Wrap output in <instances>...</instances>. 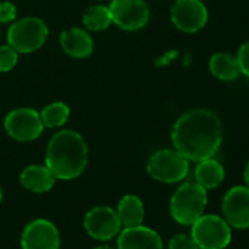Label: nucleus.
Listing matches in <instances>:
<instances>
[{
	"label": "nucleus",
	"instance_id": "393cba45",
	"mask_svg": "<svg viewBox=\"0 0 249 249\" xmlns=\"http://www.w3.org/2000/svg\"><path fill=\"white\" fill-rule=\"evenodd\" d=\"M243 180H245V185L249 188V161L246 163L245 170H243Z\"/></svg>",
	"mask_w": 249,
	"mask_h": 249
},
{
	"label": "nucleus",
	"instance_id": "1a4fd4ad",
	"mask_svg": "<svg viewBox=\"0 0 249 249\" xmlns=\"http://www.w3.org/2000/svg\"><path fill=\"white\" fill-rule=\"evenodd\" d=\"M84 229L92 239L108 242L119 234L122 224L114 208L97 205L87 211L84 217Z\"/></svg>",
	"mask_w": 249,
	"mask_h": 249
},
{
	"label": "nucleus",
	"instance_id": "2eb2a0df",
	"mask_svg": "<svg viewBox=\"0 0 249 249\" xmlns=\"http://www.w3.org/2000/svg\"><path fill=\"white\" fill-rule=\"evenodd\" d=\"M19 180L25 189L36 192V194H44V192H49L54 186L57 179L54 178V175L50 172V169L46 164L44 166L31 164L22 170Z\"/></svg>",
	"mask_w": 249,
	"mask_h": 249
},
{
	"label": "nucleus",
	"instance_id": "a211bd4d",
	"mask_svg": "<svg viewBox=\"0 0 249 249\" xmlns=\"http://www.w3.org/2000/svg\"><path fill=\"white\" fill-rule=\"evenodd\" d=\"M210 72L220 81H233L239 76L240 69L234 56L229 53H215L210 59Z\"/></svg>",
	"mask_w": 249,
	"mask_h": 249
},
{
	"label": "nucleus",
	"instance_id": "a878e982",
	"mask_svg": "<svg viewBox=\"0 0 249 249\" xmlns=\"http://www.w3.org/2000/svg\"><path fill=\"white\" fill-rule=\"evenodd\" d=\"M92 249H114V248L110 246V245H98V246H95V248H92Z\"/></svg>",
	"mask_w": 249,
	"mask_h": 249
},
{
	"label": "nucleus",
	"instance_id": "f8f14e48",
	"mask_svg": "<svg viewBox=\"0 0 249 249\" xmlns=\"http://www.w3.org/2000/svg\"><path fill=\"white\" fill-rule=\"evenodd\" d=\"M223 218L230 227L243 230L249 227V188L233 186L223 196Z\"/></svg>",
	"mask_w": 249,
	"mask_h": 249
},
{
	"label": "nucleus",
	"instance_id": "5701e85b",
	"mask_svg": "<svg viewBox=\"0 0 249 249\" xmlns=\"http://www.w3.org/2000/svg\"><path fill=\"white\" fill-rule=\"evenodd\" d=\"M236 59H237L240 73H243L245 76L249 78V41H246L245 44L240 46Z\"/></svg>",
	"mask_w": 249,
	"mask_h": 249
},
{
	"label": "nucleus",
	"instance_id": "6e6552de",
	"mask_svg": "<svg viewBox=\"0 0 249 249\" xmlns=\"http://www.w3.org/2000/svg\"><path fill=\"white\" fill-rule=\"evenodd\" d=\"M108 9L113 24L124 31L141 30L150 21V9L145 0H113Z\"/></svg>",
	"mask_w": 249,
	"mask_h": 249
},
{
	"label": "nucleus",
	"instance_id": "39448f33",
	"mask_svg": "<svg viewBox=\"0 0 249 249\" xmlns=\"http://www.w3.org/2000/svg\"><path fill=\"white\" fill-rule=\"evenodd\" d=\"M49 37V27L36 17L14 22L8 30V44L18 53H33L43 47Z\"/></svg>",
	"mask_w": 249,
	"mask_h": 249
},
{
	"label": "nucleus",
	"instance_id": "20e7f679",
	"mask_svg": "<svg viewBox=\"0 0 249 249\" xmlns=\"http://www.w3.org/2000/svg\"><path fill=\"white\" fill-rule=\"evenodd\" d=\"M191 237L199 249H224L231 242V227L218 215L202 214L191 224Z\"/></svg>",
	"mask_w": 249,
	"mask_h": 249
},
{
	"label": "nucleus",
	"instance_id": "aec40b11",
	"mask_svg": "<svg viewBox=\"0 0 249 249\" xmlns=\"http://www.w3.org/2000/svg\"><path fill=\"white\" fill-rule=\"evenodd\" d=\"M69 114H71V110H69L68 104L63 101L50 103L40 113L44 128H50V129L60 128L62 124H65L66 120L69 119Z\"/></svg>",
	"mask_w": 249,
	"mask_h": 249
},
{
	"label": "nucleus",
	"instance_id": "412c9836",
	"mask_svg": "<svg viewBox=\"0 0 249 249\" xmlns=\"http://www.w3.org/2000/svg\"><path fill=\"white\" fill-rule=\"evenodd\" d=\"M18 63V52L9 44L0 46V72H9Z\"/></svg>",
	"mask_w": 249,
	"mask_h": 249
},
{
	"label": "nucleus",
	"instance_id": "7ed1b4c3",
	"mask_svg": "<svg viewBox=\"0 0 249 249\" xmlns=\"http://www.w3.org/2000/svg\"><path fill=\"white\" fill-rule=\"evenodd\" d=\"M207 189L195 183H183L179 186L170 199V214L172 218L182 224L191 226L196 218H199L207 207Z\"/></svg>",
	"mask_w": 249,
	"mask_h": 249
},
{
	"label": "nucleus",
	"instance_id": "0eeeda50",
	"mask_svg": "<svg viewBox=\"0 0 249 249\" xmlns=\"http://www.w3.org/2000/svg\"><path fill=\"white\" fill-rule=\"evenodd\" d=\"M5 131L15 141L30 142L40 138L44 131V124L37 110L21 107L8 113L5 117Z\"/></svg>",
	"mask_w": 249,
	"mask_h": 249
},
{
	"label": "nucleus",
	"instance_id": "423d86ee",
	"mask_svg": "<svg viewBox=\"0 0 249 249\" xmlns=\"http://www.w3.org/2000/svg\"><path fill=\"white\" fill-rule=\"evenodd\" d=\"M147 172L157 182L178 183L188 176L189 160L178 150H160L148 159Z\"/></svg>",
	"mask_w": 249,
	"mask_h": 249
},
{
	"label": "nucleus",
	"instance_id": "ddd939ff",
	"mask_svg": "<svg viewBox=\"0 0 249 249\" xmlns=\"http://www.w3.org/2000/svg\"><path fill=\"white\" fill-rule=\"evenodd\" d=\"M116 237V249H163L161 236L144 224L123 227Z\"/></svg>",
	"mask_w": 249,
	"mask_h": 249
},
{
	"label": "nucleus",
	"instance_id": "6ab92c4d",
	"mask_svg": "<svg viewBox=\"0 0 249 249\" xmlns=\"http://www.w3.org/2000/svg\"><path fill=\"white\" fill-rule=\"evenodd\" d=\"M82 24L89 31H104L107 30L113 21L110 15V9L104 5H95L87 9L82 17Z\"/></svg>",
	"mask_w": 249,
	"mask_h": 249
},
{
	"label": "nucleus",
	"instance_id": "4be33fe9",
	"mask_svg": "<svg viewBox=\"0 0 249 249\" xmlns=\"http://www.w3.org/2000/svg\"><path fill=\"white\" fill-rule=\"evenodd\" d=\"M169 249H199L198 245L194 242L191 234L179 233L175 234L169 242Z\"/></svg>",
	"mask_w": 249,
	"mask_h": 249
},
{
	"label": "nucleus",
	"instance_id": "4468645a",
	"mask_svg": "<svg viewBox=\"0 0 249 249\" xmlns=\"http://www.w3.org/2000/svg\"><path fill=\"white\" fill-rule=\"evenodd\" d=\"M60 46L66 54L75 59H85L94 52V41L91 36L78 27L62 31L60 34Z\"/></svg>",
	"mask_w": 249,
	"mask_h": 249
},
{
	"label": "nucleus",
	"instance_id": "f257e3e1",
	"mask_svg": "<svg viewBox=\"0 0 249 249\" xmlns=\"http://www.w3.org/2000/svg\"><path fill=\"white\" fill-rule=\"evenodd\" d=\"M223 141L220 117L207 108H194L182 114L173 124L172 142L175 150L189 161L214 157Z\"/></svg>",
	"mask_w": 249,
	"mask_h": 249
},
{
	"label": "nucleus",
	"instance_id": "f03ea898",
	"mask_svg": "<svg viewBox=\"0 0 249 249\" xmlns=\"http://www.w3.org/2000/svg\"><path fill=\"white\" fill-rule=\"evenodd\" d=\"M88 163V147L76 131L65 129L52 137L46 150V166L60 180H72L82 175Z\"/></svg>",
	"mask_w": 249,
	"mask_h": 249
},
{
	"label": "nucleus",
	"instance_id": "bb28decb",
	"mask_svg": "<svg viewBox=\"0 0 249 249\" xmlns=\"http://www.w3.org/2000/svg\"><path fill=\"white\" fill-rule=\"evenodd\" d=\"M3 201V191H2V186H0V202Z\"/></svg>",
	"mask_w": 249,
	"mask_h": 249
},
{
	"label": "nucleus",
	"instance_id": "9d476101",
	"mask_svg": "<svg viewBox=\"0 0 249 249\" xmlns=\"http://www.w3.org/2000/svg\"><path fill=\"white\" fill-rule=\"evenodd\" d=\"M173 25L183 33H196L208 21V11L202 0H176L170 11Z\"/></svg>",
	"mask_w": 249,
	"mask_h": 249
},
{
	"label": "nucleus",
	"instance_id": "f3484780",
	"mask_svg": "<svg viewBox=\"0 0 249 249\" xmlns=\"http://www.w3.org/2000/svg\"><path fill=\"white\" fill-rule=\"evenodd\" d=\"M195 179L204 189H214L224 180V169L213 157L201 160L195 169Z\"/></svg>",
	"mask_w": 249,
	"mask_h": 249
},
{
	"label": "nucleus",
	"instance_id": "dca6fc26",
	"mask_svg": "<svg viewBox=\"0 0 249 249\" xmlns=\"http://www.w3.org/2000/svg\"><path fill=\"white\" fill-rule=\"evenodd\" d=\"M116 214L123 227L142 224L145 217V207L140 196L128 194L120 198L116 207Z\"/></svg>",
	"mask_w": 249,
	"mask_h": 249
},
{
	"label": "nucleus",
	"instance_id": "b1692460",
	"mask_svg": "<svg viewBox=\"0 0 249 249\" xmlns=\"http://www.w3.org/2000/svg\"><path fill=\"white\" fill-rule=\"evenodd\" d=\"M17 17V8L11 2H0V22L9 24Z\"/></svg>",
	"mask_w": 249,
	"mask_h": 249
},
{
	"label": "nucleus",
	"instance_id": "9b49d317",
	"mask_svg": "<svg viewBox=\"0 0 249 249\" xmlns=\"http://www.w3.org/2000/svg\"><path fill=\"white\" fill-rule=\"evenodd\" d=\"M22 249H60V233L47 218L30 221L21 234Z\"/></svg>",
	"mask_w": 249,
	"mask_h": 249
}]
</instances>
